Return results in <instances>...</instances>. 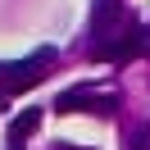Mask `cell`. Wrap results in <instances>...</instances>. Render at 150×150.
<instances>
[{"label": "cell", "mask_w": 150, "mask_h": 150, "mask_svg": "<svg viewBox=\"0 0 150 150\" xmlns=\"http://www.w3.org/2000/svg\"><path fill=\"white\" fill-rule=\"evenodd\" d=\"M50 64H55V50L50 46H41L37 55H28V59L0 64V86H5V91H28V86H37L41 77L50 73Z\"/></svg>", "instance_id": "cell-1"}, {"label": "cell", "mask_w": 150, "mask_h": 150, "mask_svg": "<svg viewBox=\"0 0 150 150\" xmlns=\"http://www.w3.org/2000/svg\"><path fill=\"white\" fill-rule=\"evenodd\" d=\"M118 18H123V0H96L91 5V32L96 37L109 41V28H118Z\"/></svg>", "instance_id": "cell-4"}, {"label": "cell", "mask_w": 150, "mask_h": 150, "mask_svg": "<svg viewBox=\"0 0 150 150\" xmlns=\"http://www.w3.org/2000/svg\"><path fill=\"white\" fill-rule=\"evenodd\" d=\"M9 150H23V146H9Z\"/></svg>", "instance_id": "cell-7"}, {"label": "cell", "mask_w": 150, "mask_h": 150, "mask_svg": "<svg viewBox=\"0 0 150 150\" xmlns=\"http://www.w3.org/2000/svg\"><path fill=\"white\" fill-rule=\"evenodd\" d=\"M141 55H150V28L123 32V37H109V41L91 46V59H100V64H127V59H141Z\"/></svg>", "instance_id": "cell-2"}, {"label": "cell", "mask_w": 150, "mask_h": 150, "mask_svg": "<svg viewBox=\"0 0 150 150\" xmlns=\"http://www.w3.org/2000/svg\"><path fill=\"white\" fill-rule=\"evenodd\" d=\"M55 109L59 114H114L118 109V96H109V91H91V86H68V91H59V100H55Z\"/></svg>", "instance_id": "cell-3"}, {"label": "cell", "mask_w": 150, "mask_h": 150, "mask_svg": "<svg viewBox=\"0 0 150 150\" xmlns=\"http://www.w3.org/2000/svg\"><path fill=\"white\" fill-rule=\"evenodd\" d=\"M0 109H5V105H0Z\"/></svg>", "instance_id": "cell-8"}, {"label": "cell", "mask_w": 150, "mask_h": 150, "mask_svg": "<svg viewBox=\"0 0 150 150\" xmlns=\"http://www.w3.org/2000/svg\"><path fill=\"white\" fill-rule=\"evenodd\" d=\"M37 127H41V109H23L18 118L9 123V146H18V141H23V137H32Z\"/></svg>", "instance_id": "cell-5"}, {"label": "cell", "mask_w": 150, "mask_h": 150, "mask_svg": "<svg viewBox=\"0 0 150 150\" xmlns=\"http://www.w3.org/2000/svg\"><path fill=\"white\" fill-rule=\"evenodd\" d=\"M127 150H150V118L132 127V137H127Z\"/></svg>", "instance_id": "cell-6"}]
</instances>
